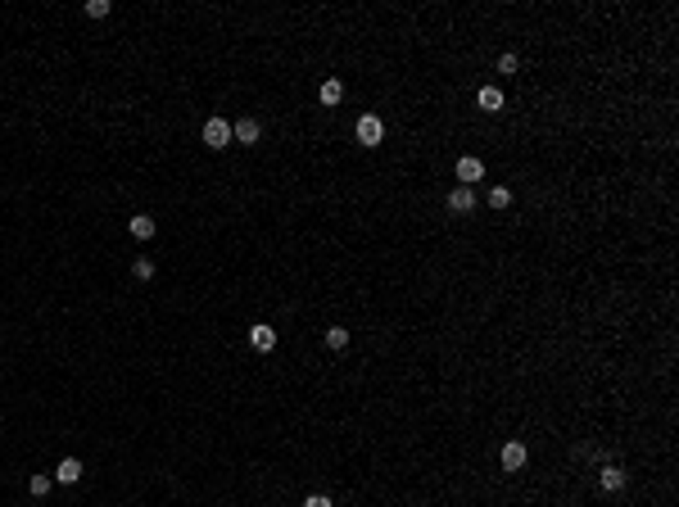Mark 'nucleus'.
<instances>
[{"instance_id": "nucleus-1", "label": "nucleus", "mask_w": 679, "mask_h": 507, "mask_svg": "<svg viewBox=\"0 0 679 507\" xmlns=\"http://www.w3.org/2000/svg\"><path fill=\"white\" fill-rule=\"evenodd\" d=\"M204 145L227 150V145H231V122H227V118H208L204 122Z\"/></svg>"}, {"instance_id": "nucleus-2", "label": "nucleus", "mask_w": 679, "mask_h": 507, "mask_svg": "<svg viewBox=\"0 0 679 507\" xmlns=\"http://www.w3.org/2000/svg\"><path fill=\"white\" fill-rule=\"evenodd\" d=\"M353 131H358V141H362V145H380V136H385V122H380L376 113H362V118H358V127H353Z\"/></svg>"}, {"instance_id": "nucleus-3", "label": "nucleus", "mask_w": 679, "mask_h": 507, "mask_svg": "<svg viewBox=\"0 0 679 507\" xmlns=\"http://www.w3.org/2000/svg\"><path fill=\"white\" fill-rule=\"evenodd\" d=\"M476 208V190L471 186H453L448 190V213H471Z\"/></svg>"}, {"instance_id": "nucleus-4", "label": "nucleus", "mask_w": 679, "mask_h": 507, "mask_svg": "<svg viewBox=\"0 0 679 507\" xmlns=\"http://www.w3.org/2000/svg\"><path fill=\"white\" fill-rule=\"evenodd\" d=\"M598 485H602L607 494L625 490V466H616V462H602V471H598Z\"/></svg>"}, {"instance_id": "nucleus-5", "label": "nucleus", "mask_w": 679, "mask_h": 507, "mask_svg": "<svg viewBox=\"0 0 679 507\" xmlns=\"http://www.w3.org/2000/svg\"><path fill=\"white\" fill-rule=\"evenodd\" d=\"M258 136H263V127H258L254 118H236L231 122V141H241V145H254Z\"/></svg>"}, {"instance_id": "nucleus-6", "label": "nucleus", "mask_w": 679, "mask_h": 507, "mask_svg": "<svg viewBox=\"0 0 679 507\" xmlns=\"http://www.w3.org/2000/svg\"><path fill=\"white\" fill-rule=\"evenodd\" d=\"M525 457H530V453H525V444H516V439H512V444H503L499 462H503V471H521V466H525Z\"/></svg>"}, {"instance_id": "nucleus-7", "label": "nucleus", "mask_w": 679, "mask_h": 507, "mask_svg": "<svg viewBox=\"0 0 679 507\" xmlns=\"http://www.w3.org/2000/svg\"><path fill=\"white\" fill-rule=\"evenodd\" d=\"M480 177H485V164H480V159H471V155L457 159V181H462V186H476Z\"/></svg>"}, {"instance_id": "nucleus-8", "label": "nucleus", "mask_w": 679, "mask_h": 507, "mask_svg": "<svg viewBox=\"0 0 679 507\" xmlns=\"http://www.w3.org/2000/svg\"><path fill=\"white\" fill-rule=\"evenodd\" d=\"M55 480H59V485H78L82 480V462H78V457H64V462L55 466Z\"/></svg>"}, {"instance_id": "nucleus-9", "label": "nucleus", "mask_w": 679, "mask_h": 507, "mask_svg": "<svg viewBox=\"0 0 679 507\" xmlns=\"http://www.w3.org/2000/svg\"><path fill=\"white\" fill-rule=\"evenodd\" d=\"M250 344L258 353H272L276 349V331L272 327H250Z\"/></svg>"}, {"instance_id": "nucleus-10", "label": "nucleus", "mask_w": 679, "mask_h": 507, "mask_svg": "<svg viewBox=\"0 0 679 507\" xmlns=\"http://www.w3.org/2000/svg\"><path fill=\"white\" fill-rule=\"evenodd\" d=\"M476 104H480L485 113H499V109H503V91H499V86H480V95H476Z\"/></svg>"}, {"instance_id": "nucleus-11", "label": "nucleus", "mask_w": 679, "mask_h": 507, "mask_svg": "<svg viewBox=\"0 0 679 507\" xmlns=\"http://www.w3.org/2000/svg\"><path fill=\"white\" fill-rule=\"evenodd\" d=\"M317 100L322 104H340L344 100V82L340 78H327V82H322V91H317Z\"/></svg>"}, {"instance_id": "nucleus-12", "label": "nucleus", "mask_w": 679, "mask_h": 507, "mask_svg": "<svg viewBox=\"0 0 679 507\" xmlns=\"http://www.w3.org/2000/svg\"><path fill=\"white\" fill-rule=\"evenodd\" d=\"M127 227H131V236H136V241H150V236H155V217H150V213H136Z\"/></svg>"}, {"instance_id": "nucleus-13", "label": "nucleus", "mask_w": 679, "mask_h": 507, "mask_svg": "<svg viewBox=\"0 0 679 507\" xmlns=\"http://www.w3.org/2000/svg\"><path fill=\"white\" fill-rule=\"evenodd\" d=\"M50 485H55V476H32V480H27V494H32V499H45Z\"/></svg>"}, {"instance_id": "nucleus-14", "label": "nucleus", "mask_w": 679, "mask_h": 507, "mask_svg": "<svg viewBox=\"0 0 679 507\" xmlns=\"http://www.w3.org/2000/svg\"><path fill=\"white\" fill-rule=\"evenodd\" d=\"M327 349H349V331H344V327H327Z\"/></svg>"}, {"instance_id": "nucleus-15", "label": "nucleus", "mask_w": 679, "mask_h": 507, "mask_svg": "<svg viewBox=\"0 0 679 507\" xmlns=\"http://www.w3.org/2000/svg\"><path fill=\"white\" fill-rule=\"evenodd\" d=\"M508 204H512V190L508 186H494L489 190V208H508Z\"/></svg>"}, {"instance_id": "nucleus-16", "label": "nucleus", "mask_w": 679, "mask_h": 507, "mask_svg": "<svg viewBox=\"0 0 679 507\" xmlns=\"http://www.w3.org/2000/svg\"><path fill=\"white\" fill-rule=\"evenodd\" d=\"M86 14H91V18H109V0H86Z\"/></svg>"}, {"instance_id": "nucleus-17", "label": "nucleus", "mask_w": 679, "mask_h": 507, "mask_svg": "<svg viewBox=\"0 0 679 507\" xmlns=\"http://www.w3.org/2000/svg\"><path fill=\"white\" fill-rule=\"evenodd\" d=\"M131 272H136L141 281H150V276H155V263H150V258H136V263H131Z\"/></svg>"}, {"instance_id": "nucleus-18", "label": "nucleus", "mask_w": 679, "mask_h": 507, "mask_svg": "<svg viewBox=\"0 0 679 507\" xmlns=\"http://www.w3.org/2000/svg\"><path fill=\"white\" fill-rule=\"evenodd\" d=\"M303 507H336V503H331L327 494H313V499H303Z\"/></svg>"}, {"instance_id": "nucleus-19", "label": "nucleus", "mask_w": 679, "mask_h": 507, "mask_svg": "<svg viewBox=\"0 0 679 507\" xmlns=\"http://www.w3.org/2000/svg\"><path fill=\"white\" fill-rule=\"evenodd\" d=\"M499 73H516V55H503V59H499Z\"/></svg>"}]
</instances>
